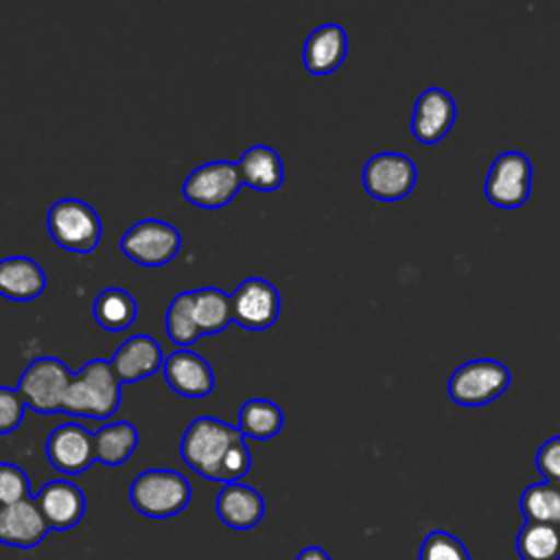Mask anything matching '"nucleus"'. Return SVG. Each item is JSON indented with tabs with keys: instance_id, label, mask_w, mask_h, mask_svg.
Here are the masks:
<instances>
[{
	"instance_id": "f257e3e1",
	"label": "nucleus",
	"mask_w": 560,
	"mask_h": 560,
	"mask_svg": "<svg viewBox=\"0 0 560 560\" xmlns=\"http://www.w3.org/2000/svg\"><path fill=\"white\" fill-rule=\"evenodd\" d=\"M179 455L197 475L225 483H238L252 466L245 435L219 418H195L182 435Z\"/></svg>"
},
{
	"instance_id": "f03ea898",
	"label": "nucleus",
	"mask_w": 560,
	"mask_h": 560,
	"mask_svg": "<svg viewBox=\"0 0 560 560\" xmlns=\"http://www.w3.org/2000/svg\"><path fill=\"white\" fill-rule=\"evenodd\" d=\"M120 407V378L107 359H92L79 372L66 389L61 411L81 418H109Z\"/></svg>"
},
{
	"instance_id": "7ed1b4c3",
	"label": "nucleus",
	"mask_w": 560,
	"mask_h": 560,
	"mask_svg": "<svg viewBox=\"0 0 560 560\" xmlns=\"http://www.w3.org/2000/svg\"><path fill=\"white\" fill-rule=\"evenodd\" d=\"M190 483L177 470L151 468L140 472L129 486L131 505L149 518H171L190 503Z\"/></svg>"
},
{
	"instance_id": "20e7f679",
	"label": "nucleus",
	"mask_w": 560,
	"mask_h": 560,
	"mask_svg": "<svg viewBox=\"0 0 560 560\" xmlns=\"http://www.w3.org/2000/svg\"><path fill=\"white\" fill-rule=\"evenodd\" d=\"M48 232L52 241L74 254H88L101 243L103 225L98 214L81 199H59L48 210Z\"/></svg>"
},
{
	"instance_id": "39448f33",
	"label": "nucleus",
	"mask_w": 560,
	"mask_h": 560,
	"mask_svg": "<svg viewBox=\"0 0 560 560\" xmlns=\"http://www.w3.org/2000/svg\"><path fill=\"white\" fill-rule=\"evenodd\" d=\"M70 368L57 357H37L18 381L24 405L37 413H57L63 407L66 389L72 381Z\"/></svg>"
},
{
	"instance_id": "423d86ee",
	"label": "nucleus",
	"mask_w": 560,
	"mask_h": 560,
	"mask_svg": "<svg viewBox=\"0 0 560 560\" xmlns=\"http://www.w3.org/2000/svg\"><path fill=\"white\" fill-rule=\"evenodd\" d=\"M512 376L510 370L494 359H472L462 363L448 378V396L464 407H479L499 398Z\"/></svg>"
},
{
	"instance_id": "0eeeda50",
	"label": "nucleus",
	"mask_w": 560,
	"mask_h": 560,
	"mask_svg": "<svg viewBox=\"0 0 560 560\" xmlns=\"http://www.w3.org/2000/svg\"><path fill=\"white\" fill-rule=\"evenodd\" d=\"M179 232L160 219H142L120 238L122 254L142 267H162L171 262L179 252Z\"/></svg>"
},
{
	"instance_id": "6e6552de",
	"label": "nucleus",
	"mask_w": 560,
	"mask_h": 560,
	"mask_svg": "<svg viewBox=\"0 0 560 560\" xmlns=\"http://www.w3.org/2000/svg\"><path fill=\"white\" fill-rule=\"evenodd\" d=\"M243 186L236 162L217 160L197 166L184 182L182 192L192 206L199 208H223L228 206L238 188Z\"/></svg>"
},
{
	"instance_id": "1a4fd4ad",
	"label": "nucleus",
	"mask_w": 560,
	"mask_h": 560,
	"mask_svg": "<svg viewBox=\"0 0 560 560\" xmlns=\"http://www.w3.org/2000/svg\"><path fill=\"white\" fill-rule=\"evenodd\" d=\"M532 190V164L529 160L518 151H505L499 158H494L483 192L490 203L497 208H516L525 203Z\"/></svg>"
},
{
	"instance_id": "9d476101",
	"label": "nucleus",
	"mask_w": 560,
	"mask_h": 560,
	"mask_svg": "<svg viewBox=\"0 0 560 560\" xmlns=\"http://www.w3.org/2000/svg\"><path fill=\"white\" fill-rule=\"evenodd\" d=\"M416 175V164L407 155L385 151L365 162L363 186L374 199L398 201L411 192Z\"/></svg>"
},
{
	"instance_id": "9b49d317",
	"label": "nucleus",
	"mask_w": 560,
	"mask_h": 560,
	"mask_svg": "<svg viewBox=\"0 0 560 560\" xmlns=\"http://www.w3.org/2000/svg\"><path fill=\"white\" fill-rule=\"evenodd\" d=\"M230 306L232 322L247 330H265L280 315V293L269 280L245 278L230 293Z\"/></svg>"
},
{
	"instance_id": "f8f14e48",
	"label": "nucleus",
	"mask_w": 560,
	"mask_h": 560,
	"mask_svg": "<svg viewBox=\"0 0 560 560\" xmlns=\"http://www.w3.org/2000/svg\"><path fill=\"white\" fill-rule=\"evenodd\" d=\"M46 457L63 475H81L94 462V433L77 422L59 424L46 440Z\"/></svg>"
},
{
	"instance_id": "ddd939ff",
	"label": "nucleus",
	"mask_w": 560,
	"mask_h": 560,
	"mask_svg": "<svg viewBox=\"0 0 560 560\" xmlns=\"http://www.w3.org/2000/svg\"><path fill=\"white\" fill-rule=\"evenodd\" d=\"M455 116H457V107L453 96L442 88H429L416 101L413 116H411V131L416 140L424 144H435L451 131Z\"/></svg>"
},
{
	"instance_id": "4468645a",
	"label": "nucleus",
	"mask_w": 560,
	"mask_h": 560,
	"mask_svg": "<svg viewBox=\"0 0 560 560\" xmlns=\"http://www.w3.org/2000/svg\"><path fill=\"white\" fill-rule=\"evenodd\" d=\"M35 503L50 529H70L85 514V494L66 479H52L35 494Z\"/></svg>"
},
{
	"instance_id": "2eb2a0df",
	"label": "nucleus",
	"mask_w": 560,
	"mask_h": 560,
	"mask_svg": "<svg viewBox=\"0 0 560 560\" xmlns=\"http://www.w3.org/2000/svg\"><path fill=\"white\" fill-rule=\"evenodd\" d=\"M164 381L173 392L186 398H203L214 387L210 363L192 350H175L164 359Z\"/></svg>"
},
{
	"instance_id": "dca6fc26",
	"label": "nucleus",
	"mask_w": 560,
	"mask_h": 560,
	"mask_svg": "<svg viewBox=\"0 0 560 560\" xmlns=\"http://www.w3.org/2000/svg\"><path fill=\"white\" fill-rule=\"evenodd\" d=\"M50 532L35 499L0 505V542L15 549H33Z\"/></svg>"
},
{
	"instance_id": "f3484780",
	"label": "nucleus",
	"mask_w": 560,
	"mask_h": 560,
	"mask_svg": "<svg viewBox=\"0 0 560 560\" xmlns=\"http://www.w3.org/2000/svg\"><path fill=\"white\" fill-rule=\"evenodd\" d=\"M112 365L120 383L140 381L155 374L164 365L162 348L149 335H131L118 346L116 354L112 357Z\"/></svg>"
},
{
	"instance_id": "a211bd4d",
	"label": "nucleus",
	"mask_w": 560,
	"mask_h": 560,
	"mask_svg": "<svg viewBox=\"0 0 560 560\" xmlns=\"http://www.w3.org/2000/svg\"><path fill=\"white\" fill-rule=\"evenodd\" d=\"M219 518L232 529H252L265 516V499L245 483H225L214 501Z\"/></svg>"
},
{
	"instance_id": "6ab92c4d",
	"label": "nucleus",
	"mask_w": 560,
	"mask_h": 560,
	"mask_svg": "<svg viewBox=\"0 0 560 560\" xmlns=\"http://www.w3.org/2000/svg\"><path fill=\"white\" fill-rule=\"evenodd\" d=\"M348 52V35L339 24L317 26L304 42L302 59L311 74H330Z\"/></svg>"
},
{
	"instance_id": "aec40b11",
	"label": "nucleus",
	"mask_w": 560,
	"mask_h": 560,
	"mask_svg": "<svg viewBox=\"0 0 560 560\" xmlns=\"http://www.w3.org/2000/svg\"><path fill=\"white\" fill-rule=\"evenodd\" d=\"M46 289L44 269L28 256L0 260V295L15 302L35 300Z\"/></svg>"
},
{
	"instance_id": "412c9836",
	"label": "nucleus",
	"mask_w": 560,
	"mask_h": 560,
	"mask_svg": "<svg viewBox=\"0 0 560 560\" xmlns=\"http://www.w3.org/2000/svg\"><path fill=\"white\" fill-rule=\"evenodd\" d=\"M236 166L241 171L243 184L252 186L256 190H262V192H271V190L280 188V184L284 179L282 160H280L278 151L267 144L249 147L241 155Z\"/></svg>"
},
{
	"instance_id": "4be33fe9",
	"label": "nucleus",
	"mask_w": 560,
	"mask_h": 560,
	"mask_svg": "<svg viewBox=\"0 0 560 560\" xmlns=\"http://www.w3.org/2000/svg\"><path fill=\"white\" fill-rule=\"evenodd\" d=\"M138 446V429L131 422H109L94 433V459L120 466Z\"/></svg>"
},
{
	"instance_id": "5701e85b",
	"label": "nucleus",
	"mask_w": 560,
	"mask_h": 560,
	"mask_svg": "<svg viewBox=\"0 0 560 560\" xmlns=\"http://www.w3.org/2000/svg\"><path fill=\"white\" fill-rule=\"evenodd\" d=\"M92 313L101 328L116 332V330L129 328L136 322L138 306H136V300L125 289L109 287L96 295L92 304Z\"/></svg>"
},
{
	"instance_id": "b1692460",
	"label": "nucleus",
	"mask_w": 560,
	"mask_h": 560,
	"mask_svg": "<svg viewBox=\"0 0 560 560\" xmlns=\"http://www.w3.org/2000/svg\"><path fill=\"white\" fill-rule=\"evenodd\" d=\"M282 422V409L267 398H249L238 411V431L245 438L271 440L280 433Z\"/></svg>"
},
{
	"instance_id": "393cba45",
	"label": "nucleus",
	"mask_w": 560,
	"mask_h": 560,
	"mask_svg": "<svg viewBox=\"0 0 560 560\" xmlns=\"http://www.w3.org/2000/svg\"><path fill=\"white\" fill-rule=\"evenodd\" d=\"M195 319L201 335H217L232 322L230 295L217 287H203L192 291Z\"/></svg>"
},
{
	"instance_id": "a878e982",
	"label": "nucleus",
	"mask_w": 560,
	"mask_h": 560,
	"mask_svg": "<svg viewBox=\"0 0 560 560\" xmlns=\"http://www.w3.org/2000/svg\"><path fill=\"white\" fill-rule=\"evenodd\" d=\"M518 508L527 523H545L560 527V486L542 481L523 490Z\"/></svg>"
},
{
	"instance_id": "bb28decb",
	"label": "nucleus",
	"mask_w": 560,
	"mask_h": 560,
	"mask_svg": "<svg viewBox=\"0 0 560 560\" xmlns=\"http://www.w3.org/2000/svg\"><path fill=\"white\" fill-rule=\"evenodd\" d=\"M521 560H560V527L545 523H523L516 536Z\"/></svg>"
},
{
	"instance_id": "cd10ccee",
	"label": "nucleus",
	"mask_w": 560,
	"mask_h": 560,
	"mask_svg": "<svg viewBox=\"0 0 560 560\" xmlns=\"http://www.w3.org/2000/svg\"><path fill=\"white\" fill-rule=\"evenodd\" d=\"M166 335L179 348H188L201 337L192 308V291H182L171 300L166 308Z\"/></svg>"
},
{
	"instance_id": "c85d7f7f",
	"label": "nucleus",
	"mask_w": 560,
	"mask_h": 560,
	"mask_svg": "<svg viewBox=\"0 0 560 560\" xmlns=\"http://www.w3.org/2000/svg\"><path fill=\"white\" fill-rule=\"evenodd\" d=\"M418 560H470V556L462 545V540H457L448 532L435 529L427 534V538L422 540Z\"/></svg>"
},
{
	"instance_id": "c756f323",
	"label": "nucleus",
	"mask_w": 560,
	"mask_h": 560,
	"mask_svg": "<svg viewBox=\"0 0 560 560\" xmlns=\"http://www.w3.org/2000/svg\"><path fill=\"white\" fill-rule=\"evenodd\" d=\"M24 499H31L26 472L15 464L0 462V505H13Z\"/></svg>"
},
{
	"instance_id": "7c9ffc66",
	"label": "nucleus",
	"mask_w": 560,
	"mask_h": 560,
	"mask_svg": "<svg viewBox=\"0 0 560 560\" xmlns=\"http://www.w3.org/2000/svg\"><path fill=\"white\" fill-rule=\"evenodd\" d=\"M24 398L18 389L0 387V435L18 429L24 418Z\"/></svg>"
},
{
	"instance_id": "2f4dec72",
	"label": "nucleus",
	"mask_w": 560,
	"mask_h": 560,
	"mask_svg": "<svg viewBox=\"0 0 560 560\" xmlns=\"http://www.w3.org/2000/svg\"><path fill=\"white\" fill-rule=\"evenodd\" d=\"M536 468L549 481L560 486V435L549 438L536 453Z\"/></svg>"
},
{
	"instance_id": "473e14b6",
	"label": "nucleus",
	"mask_w": 560,
	"mask_h": 560,
	"mask_svg": "<svg viewBox=\"0 0 560 560\" xmlns=\"http://www.w3.org/2000/svg\"><path fill=\"white\" fill-rule=\"evenodd\" d=\"M295 560H330V556L322 547H304Z\"/></svg>"
}]
</instances>
